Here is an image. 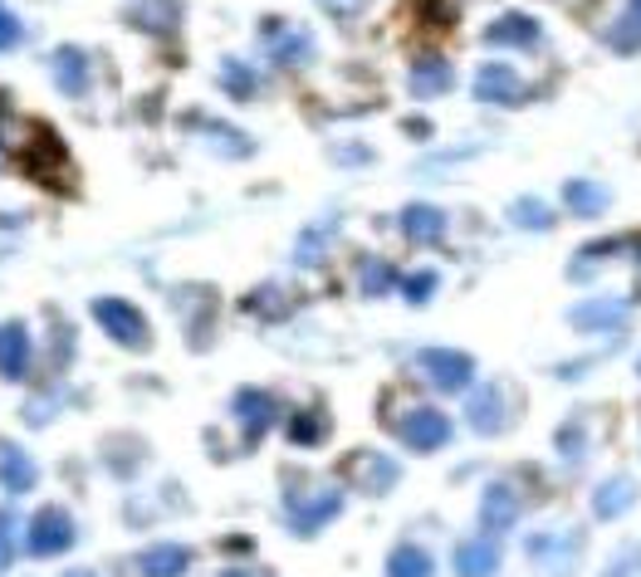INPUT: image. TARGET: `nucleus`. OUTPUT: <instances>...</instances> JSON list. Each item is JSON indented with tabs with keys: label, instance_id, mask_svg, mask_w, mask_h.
I'll return each instance as SVG.
<instances>
[{
	"label": "nucleus",
	"instance_id": "nucleus-1",
	"mask_svg": "<svg viewBox=\"0 0 641 577\" xmlns=\"http://www.w3.org/2000/svg\"><path fill=\"white\" fill-rule=\"evenodd\" d=\"M93 318H98V328L118 342V348H128V352H147V348H152V324H147V314L138 309V304H128V299H93Z\"/></svg>",
	"mask_w": 641,
	"mask_h": 577
},
{
	"label": "nucleus",
	"instance_id": "nucleus-2",
	"mask_svg": "<svg viewBox=\"0 0 641 577\" xmlns=\"http://www.w3.org/2000/svg\"><path fill=\"white\" fill-rule=\"evenodd\" d=\"M24 167H30V171H34V181H45V187H55V191H73L69 152H65V142H59L55 132L45 128V122H34V128H30V147H24Z\"/></svg>",
	"mask_w": 641,
	"mask_h": 577
},
{
	"label": "nucleus",
	"instance_id": "nucleus-3",
	"mask_svg": "<svg viewBox=\"0 0 641 577\" xmlns=\"http://www.w3.org/2000/svg\"><path fill=\"white\" fill-rule=\"evenodd\" d=\"M392 431H397V440L406 450H441L451 440V416L446 411H436V407H416V411H406L392 421Z\"/></svg>",
	"mask_w": 641,
	"mask_h": 577
},
{
	"label": "nucleus",
	"instance_id": "nucleus-4",
	"mask_svg": "<svg viewBox=\"0 0 641 577\" xmlns=\"http://www.w3.org/2000/svg\"><path fill=\"white\" fill-rule=\"evenodd\" d=\"M73 538H79V529H73V519L65 509H40L30 524H24V548H30L34 558H55L65 554V548H73Z\"/></svg>",
	"mask_w": 641,
	"mask_h": 577
},
{
	"label": "nucleus",
	"instance_id": "nucleus-5",
	"mask_svg": "<svg viewBox=\"0 0 641 577\" xmlns=\"http://www.w3.org/2000/svg\"><path fill=\"white\" fill-rule=\"evenodd\" d=\"M578 554H583V534L578 529H544V534L529 538V558H534L549 577H569Z\"/></svg>",
	"mask_w": 641,
	"mask_h": 577
},
{
	"label": "nucleus",
	"instance_id": "nucleus-6",
	"mask_svg": "<svg viewBox=\"0 0 641 577\" xmlns=\"http://www.w3.org/2000/svg\"><path fill=\"white\" fill-rule=\"evenodd\" d=\"M416 367H422L426 382L441 391H465L475 377V358L471 352H455V348H422L416 352Z\"/></svg>",
	"mask_w": 641,
	"mask_h": 577
},
{
	"label": "nucleus",
	"instance_id": "nucleus-7",
	"mask_svg": "<svg viewBox=\"0 0 641 577\" xmlns=\"http://www.w3.org/2000/svg\"><path fill=\"white\" fill-rule=\"evenodd\" d=\"M471 89H475L480 103H500V108H514V103H524V98L534 93L520 79V69H514V64H480Z\"/></svg>",
	"mask_w": 641,
	"mask_h": 577
},
{
	"label": "nucleus",
	"instance_id": "nucleus-8",
	"mask_svg": "<svg viewBox=\"0 0 641 577\" xmlns=\"http://www.w3.org/2000/svg\"><path fill=\"white\" fill-rule=\"evenodd\" d=\"M465 421H471L475 436H500L510 426V401H504V387L500 382H480L465 401Z\"/></svg>",
	"mask_w": 641,
	"mask_h": 577
},
{
	"label": "nucleus",
	"instance_id": "nucleus-9",
	"mask_svg": "<svg viewBox=\"0 0 641 577\" xmlns=\"http://www.w3.org/2000/svg\"><path fill=\"white\" fill-rule=\"evenodd\" d=\"M236 416H240V431H245V446H260V436L275 426L279 416V401L260 387H240L236 391Z\"/></svg>",
	"mask_w": 641,
	"mask_h": 577
},
{
	"label": "nucleus",
	"instance_id": "nucleus-10",
	"mask_svg": "<svg viewBox=\"0 0 641 577\" xmlns=\"http://www.w3.org/2000/svg\"><path fill=\"white\" fill-rule=\"evenodd\" d=\"M514 519H520V499H514L510 485H490L485 495H480V534L500 538L514 529Z\"/></svg>",
	"mask_w": 641,
	"mask_h": 577
},
{
	"label": "nucleus",
	"instance_id": "nucleus-11",
	"mask_svg": "<svg viewBox=\"0 0 641 577\" xmlns=\"http://www.w3.org/2000/svg\"><path fill=\"white\" fill-rule=\"evenodd\" d=\"M343 514V495H333V489H318L314 499H299V505H289V529L294 534H318L324 524H333Z\"/></svg>",
	"mask_w": 641,
	"mask_h": 577
},
{
	"label": "nucleus",
	"instance_id": "nucleus-12",
	"mask_svg": "<svg viewBox=\"0 0 641 577\" xmlns=\"http://www.w3.org/2000/svg\"><path fill=\"white\" fill-rule=\"evenodd\" d=\"M348 480L363 489V495H387V489L397 485V465L387 456H377V450H357L348 460Z\"/></svg>",
	"mask_w": 641,
	"mask_h": 577
},
{
	"label": "nucleus",
	"instance_id": "nucleus-13",
	"mask_svg": "<svg viewBox=\"0 0 641 577\" xmlns=\"http://www.w3.org/2000/svg\"><path fill=\"white\" fill-rule=\"evenodd\" d=\"M500 573V544L495 538H465L455 548V577H495Z\"/></svg>",
	"mask_w": 641,
	"mask_h": 577
},
{
	"label": "nucleus",
	"instance_id": "nucleus-14",
	"mask_svg": "<svg viewBox=\"0 0 641 577\" xmlns=\"http://www.w3.org/2000/svg\"><path fill=\"white\" fill-rule=\"evenodd\" d=\"M24 372H30V334L24 324H0V377L24 382Z\"/></svg>",
	"mask_w": 641,
	"mask_h": 577
},
{
	"label": "nucleus",
	"instance_id": "nucleus-15",
	"mask_svg": "<svg viewBox=\"0 0 641 577\" xmlns=\"http://www.w3.org/2000/svg\"><path fill=\"white\" fill-rule=\"evenodd\" d=\"M632 505H637V480H632V475H612V480H602L593 489V514H598V519H622Z\"/></svg>",
	"mask_w": 641,
	"mask_h": 577
},
{
	"label": "nucleus",
	"instance_id": "nucleus-16",
	"mask_svg": "<svg viewBox=\"0 0 641 577\" xmlns=\"http://www.w3.org/2000/svg\"><path fill=\"white\" fill-rule=\"evenodd\" d=\"M569 318H573V328H583V334H602V328H622V318H627V299H618V294H608V299L578 304V309H573Z\"/></svg>",
	"mask_w": 641,
	"mask_h": 577
},
{
	"label": "nucleus",
	"instance_id": "nucleus-17",
	"mask_svg": "<svg viewBox=\"0 0 641 577\" xmlns=\"http://www.w3.org/2000/svg\"><path fill=\"white\" fill-rule=\"evenodd\" d=\"M265 44L275 49V59H279L285 69H299L304 59L314 54V40H309V34L285 30V20H269V24H265Z\"/></svg>",
	"mask_w": 641,
	"mask_h": 577
},
{
	"label": "nucleus",
	"instance_id": "nucleus-18",
	"mask_svg": "<svg viewBox=\"0 0 641 577\" xmlns=\"http://www.w3.org/2000/svg\"><path fill=\"white\" fill-rule=\"evenodd\" d=\"M402 236L412 240V245H436L441 236H446V216L436 211V206H406L402 211Z\"/></svg>",
	"mask_w": 641,
	"mask_h": 577
},
{
	"label": "nucleus",
	"instance_id": "nucleus-19",
	"mask_svg": "<svg viewBox=\"0 0 641 577\" xmlns=\"http://www.w3.org/2000/svg\"><path fill=\"white\" fill-rule=\"evenodd\" d=\"M0 485H6V495L34 489V460L20 446H10V440H0Z\"/></svg>",
	"mask_w": 641,
	"mask_h": 577
},
{
	"label": "nucleus",
	"instance_id": "nucleus-20",
	"mask_svg": "<svg viewBox=\"0 0 641 577\" xmlns=\"http://www.w3.org/2000/svg\"><path fill=\"white\" fill-rule=\"evenodd\" d=\"M563 206H569L573 216L593 220V216H602L612 206V191L598 187V181H563Z\"/></svg>",
	"mask_w": 641,
	"mask_h": 577
},
{
	"label": "nucleus",
	"instance_id": "nucleus-21",
	"mask_svg": "<svg viewBox=\"0 0 641 577\" xmlns=\"http://www.w3.org/2000/svg\"><path fill=\"white\" fill-rule=\"evenodd\" d=\"M138 568L147 577H181L191 568V548H181V544H152L147 554L138 558Z\"/></svg>",
	"mask_w": 641,
	"mask_h": 577
},
{
	"label": "nucleus",
	"instance_id": "nucleus-22",
	"mask_svg": "<svg viewBox=\"0 0 641 577\" xmlns=\"http://www.w3.org/2000/svg\"><path fill=\"white\" fill-rule=\"evenodd\" d=\"M55 83H59V93H69V98L89 93V64H83V54L73 44L55 49Z\"/></svg>",
	"mask_w": 641,
	"mask_h": 577
},
{
	"label": "nucleus",
	"instance_id": "nucleus-23",
	"mask_svg": "<svg viewBox=\"0 0 641 577\" xmlns=\"http://www.w3.org/2000/svg\"><path fill=\"white\" fill-rule=\"evenodd\" d=\"M490 44H514V49H534L539 44V20L534 16H500L485 30Z\"/></svg>",
	"mask_w": 641,
	"mask_h": 577
},
{
	"label": "nucleus",
	"instance_id": "nucleus-24",
	"mask_svg": "<svg viewBox=\"0 0 641 577\" xmlns=\"http://www.w3.org/2000/svg\"><path fill=\"white\" fill-rule=\"evenodd\" d=\"M608 44L618 49V54H637L641 49V0H627L618 24L608 30Z\"/></svg>",
	"mask_w": 641,
	"mask_h": 577
},
{
	"label": "nucleus",
	"instance_id": "nucleus-25",
	"mask_svg": "<svg viewBox=\"0 0 641 577\" xmlns=\"http://www.w3.org/2000/svg\"><path fill=\"white\" fill-rule=\"evenodd\" d=\"M431 573H436V563H431L426 548H416V544H397V548H392L387 577H431Z\"/></svg>",
	"mask_w": 641,
	"mask_h": 577
},
{
	"label": "nucleus",
	"instance_id": "nucleus-26",
	"mask_svg": "<svg viewBox=\"0 0 641 577\" xmlns=\"http://www.w3.org/2000/svg\"><path fill=\"white\" fill-rule=\"evenodd\" d=\"M451 89V64H441V59H426V64L412 69V93L416 98H436Z\"/></svg>",
	"mask_w": 641,
	"mask_h": 577
},
{
	"label": "nucleus",
	"instance_id": "nucleus-27",
	"mask_svg": "<svg viewBox=\"0 0 641 577\" xmlns=\"http://www.w3.org/2000/svg\"><path fill=\"white\" fill-rule=\"evenodd\" d=\"M510 220H514V226H524V230H549L553 211L539 201V196H520V201H510Z\"/></svg>",
	"mask_w": 641,
	"mask_h": 577
},
{
	"label": "nucleus",
	"instance_id": "nucleus-28",
	"mask_svg": "<svg viewBox=\"0 0 641 577\" xmlns=\"http://www.w3.org/2000/svg\"><path fill=\"white\" fill-rule=\"evenodd\" d=\"M324 436H328V421L318 411H299L289 421V440H294V446H318Z\"/></svg>",
	"mask_w": 641,
	"mask_h": 577
},
{
	"label": "nucleus",
	"instance_id": "nucleus-29",
	"mask_svg": "<svg viewBox=\"0 0 641 577\" xmlns=\"http://www.w3.org/2000/svg\"><path fill=\"white\" fill-rule=\"evenodd\" d=\"M392 285H397V269L387 260H363V294L367 299H382Z\"/></svg>",
	"mask_w": 641,
	"mask_h": 577
},
{
	"label": "nucleus",
	"instance_id": "nucleus-30",
	"mask_svg": "<svg viewBox=\"0 0 641 577\" xmlns=\"http://www.w3.org/2000/svg\"><path fill=\"white\" fill-rule=\"evenodd\" d=\"M402 294H406V304H426L431 294H436V269H416V275H406Z\"/></svg>",
	"mask_w": 641,
	"mask_h": 577
},
{
	"label": "nucleus",
	"instance_id": "nucleus-31",
	"mask_svg": "<svg viewBox=\"0 0 641 577\" xmlns=\"http://www.w3.org/2000/svg\"><path fill=\"white\" fill-rule=\"evenodd\" d=\"M220 83H226L236 98H245L255 89V79H250V69H245V64H226V69H220Z\"/></svg>",
	"mask_w": 641,
	"mask_h": 577
},
{
	"label": "nucleus",
	"instance_id": "nucleus-32",
	"mask_svg": "<svg viewBox=\"0 0 641 577\" xmlns=\"http://www.w3.org/2000/svg\"><path fill=\"white\" fill-rule=\"evenodd\" d=\"M559 446H563V460H583V426H578V421H569V426H563V431H559Z\"/></svg>",
	"mask_w": 641,
	"mask_h": 577
},
{
	"label": "nucleus",
	"instance_id": "nucleus-33",
	"mask_svg": "<svg viewBox=\"0 0 641 577\" xmlns=\"http://www.w3.org/2000/svg\"><path fill=\"white\" fill-rule=\"evenodd\" d=\"M10 558H16V519L0 509V573L10 568Z\"/></svg>",
	"mask_w": 641,
	"mask_h": 577
},
{
	"label": "nucleus",
	"instance_id": "nucleus-34",
	"mask_svg": "<svg viewBox=\"0 0 641 577\" xmlns=\"http://www.w3.org/2000/svg\"><path fill=\"white\" fill-rule=\"evenodd\" d=\"M16 40H20V20L10 16V6H6V0H0V54H6V49L16 44Z\"/></svg>",
	"mask_w": 641,
	"mask_h": 577
},
{
	"label": "nucleus",
	"instance_id": "nucleus-35",
	"mask_svg": "<svg viewBox=\"0 0 641 577\" xmlns=\"http://www.w3.org/2000/svg\"><path fill=\"white\" fill-rule=\"evenodd\" d=\"M333 236V226H324V230H314V236H304L299 240V265H314V255L324 250V240Z\"/></svg>",
	"mask_w": 641,
	"mask_h": 577
},
{
	"label": "nucleus",
	"instance_id": "nucleus-36",
	"mask_svg": "<svg viewBox=\"0 0 641 577\" xmlns=\"http://www.w3.org/2000/svg\"><path fill=\"white\" fill-rule=\"evenodd\" d=\"M318 6H324L328 10V16H357V10H363V0H318Z\"/></svg>",
	"mask_w": 641,
	"mask_h": 577
},
{
	"label": "nucleus",
	"instance_id": "nucleus-37",
	"mask_svg": "<svg viewBox=\"0 0 641 577\" xmlns=\"http://www.w3.org/2000/svg\"><path fill=\"white\" fill-rule=\"evenodd\" d=\"M632 255H637V265H641V236L632 240Z\"/></svg>",
	"mask_w": 641,
	"mask_h": 577
},
{
	"label": "nucleus",
	"instance_id": "nucleus-38",
	"mask_svg": "<svg viewBox=\"0 0 641 577\" xmlns=\"http://www.w3.org/2000/svg\"><path fill=\"white\" fill-rule=\"evenodd\" d=\"M220 577H250V573H240V568H230V573H220Z\"/></svg>",
	"mask_w": 641,
	"mask_h": 577
},
{
	"label": "nucleus",
	"instance_id": "nucleus-39",
	"mask_svg": "<svg viewBox=\"0 0 641 577\" xmlns=\"http://www.w3.org/2000/svg\"><path fill=\"white\" fill-rule=\"evenodd\" d=\"M65 577H93V573H83V568H79V573H65Z\"/></svg>",
	"mask_w": 641,
	"mask_h": 577
}]
</instances>
